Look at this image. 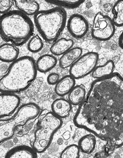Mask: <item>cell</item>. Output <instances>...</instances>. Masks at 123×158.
Listing matches in <instances>:
<instances>
[{
    "label": "cell",
    "mask_w": 123,
    "mask_h": 158,
    "mask_svg": "<svg viewBox=\"0 0 123 158\" xmlns=\"http://www.w3.org/2000/svg\"><path fill=\"white\" fill-rule=\"evenodd\" d=\"M60 74L57 73H51L47 78V82L50 85H56L61 79Z\"/></svg>",
    "instance_id": "27"
},
{
    "label": "cell",
    "mask_w": 123,
    "mask_h": 158,
    "mask_svg": "<svg viewBox=\"0 0 123 158\" xmlns=\"http://www.w3.org/2000/svg\"><path fill=\"white\" fill-rule=\"evenodd\" d=\"M14 4L19 12L28 15H35L40 11V5L32 0H15Z\"/></svg>",
    "instance_id": "16"
},
{
    "label": "cell",
    "mask_w": 123,
    "mask_h": 158,
    "mask_svg": "<svg viewBox=\"0 0 123 158\" xmlns=\"http://www.w3.org/2000/svg\"><path fill=\"white\" fill-rule=\"evenodd\" d=\"M115 64L111 60H108L104 65L96 67L92 73V76L96 79H101L111 75L114 73Z\"/></svg>",
    "instance_id": "21"
},
{
    "label": "cell",
    "mask_w": 123,
    "mask_h": 158,
    "mask_svg": "<svg viewBox=\"0 0 123 158\" xmlns=\"http://www.w3.org/2000/svg\"><path fill=\"white\" fill-rule=\"evenodd\" d=\"M79 148L77 145L71 144L64 148L60 154V158H79Z\"/></svg>",
    "instance_id": "24"
},
{
    "label": "cell",
    "mask_w": 123,
    "mask_h": 158,
    "mask_svg": "<svg viewBox=\"0 0 123 158\" xmlns=\"http://www.w3.org/2000/svg\"><path fill=\"white\" fill-rule=\"evenodd\" d=\"M5 158H37V153L27 145H18L11 149Z\"/></svg>",
    "instance_id": "11"
},
{
    "label": "cell",
    "mask_w": 123,
    "mask_h": 158,
    "mask_svg": "<svg viewBox=\"0 0 123 158\" xmlns=\"http://www.w3.org/2000/svg\"><path fill=\"white\" fill-rule=\"evenodd\" d=\"M73 123L107 142L111 148L123 146V77L114 73L94 81Z\"/></svg>",
    "instance_id": "1"
},
{
    "label": "cell",
    "mask_w": 123,
    "mask_h": 158,
    "mask_svg": "<svg viewBox=\"0 0 123 158\" xmlns=\"http://www.w3.org/2000/svg\"><path fill=\"white\" fill-rule=\"evenodd\" d=\"M113 22L115 26H123V1H118L113 6L112 9Z\"/></svg>",
    "instance_id": "22"
},
{
    "label": "cell",
    "mask_w": 123,
    "mask_h": 158,
    "mask_svg": "<svg viewBox=\"0 0 123 158\" xmlns=\"http://www.w3.org/2000/svg\"><path fill=\"white\" fill-rule=\"evenodd\" d=\"M46 2L53 4L62 8L68 9H74L78 8L84 2V1L75 0V1H69V0H54V1H46Z\"/></svg>",
    "instance_id": "23"
},
{
    "label": "cell",
    "mask_w": 123,
    "mask_h": 158,
    "mask_svg": "<svg viewBox=\"0 0 123 158\" xmlns=\"http://www.w3.org/2000/svg\"><path fill=\"white\" fill-rule=\"evenodd\" d=\"M75 84V79L73 77L70 75L65 76L55 85V93L59 97H64L70 93Z\"/></svg>",
    "instance_id": "15"
},
{
    "label": "cell",
    "mask_w": 123,
    "mask_h": 158,
    "mask_svg": "<svg viewBox=\"0 0 123 158\" xmlns=\"http://www.w3.org/2000/svg\"><path fill=\"white\" fill-rule=\"evenodd\" d=\"M119 45L120 47L123 50V31L122 33H121L120 36L119 38Z\"/></svg>",
    "instance_id": "29"
},
{
    "label": "cell",
    "mask_w": 123,
    "mask_h": 158,
    "mask_svg": "<svg viewBox=\"0 0 123 158\" xmlns=\"http://www.w3.org/2000/svg\"><path fill=\"white\" fill-rule=\"evenodd\" d=\"M14 4V1L12 0H1L0 1V12L1 14H6L10 12L11 9Z\"/></svg>",
    "instance_id": "26"
},
{
    "label": "cell",
    "mask_w": 123,
    "mask_h": 158,
    "mask_svg": "<svg viewBox=\"0 0 123 158\" xmlns=\"http://www.w3.org/2000/svg\"><path fill=\"white\" fill-rule=\"evenodd\" d=\"M21 103V98L15 94L2 93L0 96V116L5 118L16 111Z\"/></svg>",
    "instance_id": "10"
},
{
    "label": "cell",
    "mask_w": 123,
    "mask_h": 158,
    "mask_svg": "<svg viewBox=\"0 0 123 158\" xmlns=\"http://www.w3.org/2000/svg\"><path fill=\"white\" fill-rule=\"evenodd\" d=\"M44 47L43 40L39 35L33 36L30 39L28 44V50L32 53L40 52Z\"/></svg>",
    "instance_id": "25"
},
{
    "label": "cell",
    "mask_w": 123,
    "mask_h": 158,
    "mask_svg": "<svg viewBox=\"0 0 123 158\" xmlns=\"http://www.w3.org/2000/svg\"><path fill=\"white\" fill-rule=\"evenodd\" d=\"M99 55L95 52H89L78 59L69 69V75L75 79L87 76L95 70L99 61Z\"/></svg>",
    "instance_id": "8"
},
{
    "label": "cell",
    "mask_w": 123,
    "mask_h": 158,
    "mask_svg": "<svg viewBox=\"0 0 123 158\" xmlns=\"http://www.w3.org/2000/svg\"><path fill=\"white\" fill-rule=\"evenodd\" d=\"M78 147L82 153L90 154L95 150L96 146V139L95 135L92 134L84 135L78 141Z\"/></svg>",
    "instance_id": "19"
},
{
    "label": "cell",
    "mask_w": 123,
    "mask_h": 158,
    "mask_svg": "<svg viewBox=\"0 0 123 158\" xmlns=\"http://www.w3.org/2000/svg\"><path fill=\"white\" fill-rule=\"evenodd\" d=\"M82 54V49L80 47H73L62 55L59 59V64L62 69L70 68L78 60Z\"/></svg>",
    "instance_id": "13"
},
{
    "label": "cell",
    "mask_w": 123,
    "mask_h": 158,
    "mask_svg": "<svg viewBox=\"0 0 123 158\" xmlns=\"http://www.w3.org/2000/svg\"><path fill=\"white\" fill-rule=\"evenodd\" d=\"M19 50L15 45L6 43L1 45L0 48V59L6 63H13L18 59Z\"/></svg>",
    "instance_id": "14"
},
{
    "label": "cell",
    "mask_w": 123,
    "mask_h": 158,
    "mask_svg": "<svg viewBox=\"0 0 123 158\" xmlns=\"http://www.w3.org/2000/svg\"><path fill=\"white\" fill-rule=\"evenodd\" d=\"M51 111L60 118L68 117L72 110V105L66 98H57L51 106Z\"/></svg>",
    "instance_id": "12"
},
{
    "label": "cell",
    "mask_w": 123,
    "mask_h": 158,
    "mask_svg": "<svg viewBox=\"0 0 123 158\" xmlns=\"http://www.w3.org/2000/svg\"><path fill=\"white\" fill-rule=\"evenodd\" d=\"M10 66V65H7L6 63L3 62V64L1 63V78L3 77L7 73L9 69Z\"/></svg>",
    "instance_id": "28"
},
{
    "label": "cell",
    "mask_w": 123,
    "mask_h": 158,
    "mask_svg": "<svg viewBox=\"0 0 123 158\" xmlns=\"http://www.w3.org/2000/svg\"><path fill=\"white\" fill-rule=\"evenodd\" d=\"M39 128L35 133L32 148L37 153L45 152L50 146L55 133L62 127V118L52 111L44 110L38 117Z\"/></svg>",
    "instance_id": "5"
},
{
    "label": "cell",
    "mask_w": 123,
    "mask_h": 158,
    "mask_svg": "<svg viewBox=\"0 0 123 158\" xmlns=\"http://www.w3.org/2000/svg\"><path fill=\"white\" fill-rule=\"evenodd\" d=\"M57 63L55 56L51 54H45L40 56L36 61V68L38 71L45 73L53 69Z\"/></svg>",
    "instance_id": "17"
},
{
    "label": "cell",
    "mask_w": 123,
    "mask_h": 158,
    "mask_svg": "<svg viewBox=\"0 0 123 158\" xmlns=\"http://www.w3.org/2000/svg\"><path fill=\"white\" fill-rule=\"evenodd\" d=\"M74 42L72 40L66 38H60L52 45L50 51L54 56H62L72 48Z\"/></svg>",
    "instance_id": "18"
},
{
    "label": "cell",
    "mask_w": 123,
    "mask_h": 158,
    "mask_svg": "<svg viewBox=\"0 0 123 158\" xmlns=\"http://www.w3.org/2000/svg\"><path fill=\"white\" fill-rule=\"evenodd\" d=\"M67 29L71 35L80 40L86 35L89 29V24L86 18L81 15H72L67 22Z\"/></svg>",
    "instance_id": "9"
},
{
    "label": "cell",
    "mask_w": 123,
    "mask_h": 158,
    "mask_svg": "<svg viewBox=\"0 0 123 158\" xmlns=\"http://www.w3.org/2000/svg\"><path fill=\"white\" fill-rule=\"evenodd\" d=\"M37 71L33 58H19L10 64L7 73L1 78V92L15 94L26 90L36 79Z\"/></svg>",
    "instance_id": "2"
},
{
    "label": "cell",
    "mask_w": 123,
    "mask_h": 158,
    "mask_svg": "<svg viewBox=\"0 0 123 158\" xmlns=\"http://www.w3.org/2000/svg\"><path fill=\"white\" fill-rule=\"evenodd\" d=\"M86 91L83 85H75L68 94V101L73 106H80L86 96Z\"/></svg>",
    "instance_id": "20"
},
{
    "label": "cell",
    "mask_w": 123,
    "mask_h": 158,
    "mask_svg": "<svg viewBox=\"0 0 123 158\" xmlns=\"http://www.w3.org/2000/svg\"><path fill=\"white\" fill-rule=\"evenodd\" d=\"M0 32L4 40L15 46H21L31 39L34 25L27 15L18 10H12L1 15Z\"/></svg>",
    "instance_id": "3"
},
{
    "label": "cell",
    "mask_w": 123,
    "mask_h": 158,
    "mask_svg": "<svg viewBox=\"0 0 123 158\" xmlns=\"http://www.w3.org/2000/svg\"><path fill=\"white\" fill-rule=\"evenodd\" d=\"M115 31L112 19L101 13L96 14L91 31L93 38L99 41H107L113 37Z\"/></svg>",
    "instance_id": "7"
},
{
    "label": "cell",
    "mask_w": 123,
    "mask_h": 158,
    "mask_svg": "<svg viewBox=\"0 0 123 158\" xmlns=\"http://www.w3.org/2000/svg\"><path fill=\"white\" fill-rule=\"evenodd\" d=\"M34 22L37 31L45 41H56L66 27L67 13L60 7L40 10L34 15Z\"/></svg>",
    "instance_id": "4"
},
{
    "label": "cell",
    "mask_w": 123,
    "mask_h": 158,
    "mask_svg": "<svg viewBox=\"0 0 123 158\" xmlns=\"http://www.w3.org/2000/svg\"><path fill=\"white\" fill-rule=\"evenodd\" d=\"M40 114L39 106L33 102L25 103L19 107L14 114L0 120V141L4 143L13 137L15 129L30 120L39 117Z\"/></svg>",
    "instance_id": "6"
}]
</instances>
